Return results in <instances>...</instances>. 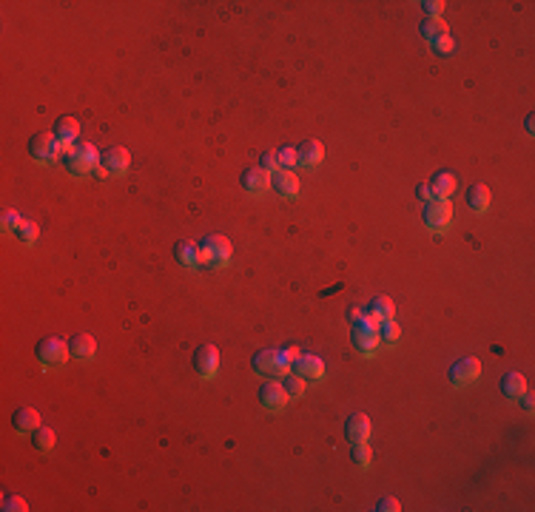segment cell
<instances>
[{"label":"cell","instance_id":"obj_9","mask_svg":"<svg viewBox=\"0 0 535 512\" xmlns=\"http://www.w3.org/2000/svg\"><path fill=\"white\" fill-rule=\"evenodd\" d=\"M290 373H296L305 382H322L325 379V361L314 353H299L290 364Z\"/></svg>","mask_w":535,"mask_h":512},{"label":"cell","instance_id":"obj_37","mask_svg":"<svg viewBox=\"0 0 535 512\" xmlns=\"http://www.w3.org/2000/svg\"><path fill=\"white\" fill-rule=\"evenodd\" d=\"M4 509H9V512H15V509H18V512H26L29 506H26L23 498H18V495H6V498H4Z\"/></svg>","mask_w":535,"mask_h":512},{"label":"cell","instance_id":"obj_19","mask_svg":"<svg viewBox=\"0 0 535 512\" xmlns=\"http://www.w3.org/2000/svg\"><path fill=\"white\" fill-rule=\"evenodd\" d=\"M242 188L248 191V194H254V196H259V194H265L268 188H271V174L265 171V168H248L245 174H242Z\"/></svg>","mask_w":535,"mask_h":512},{"label":"cell","instance_id":"obj_21","mask_svg":"<svg viewBox=\"0 0 535 512\" xmlns=\"http://www.w3.org/2000/svg\"><path fill=\"white\" fill-rule=\"evenodd\" d=\"M51 134H54V139H57L60 145H74V139H78V134H80V123L74 120V117H60V120L54 123Z\"/></svg>","mask_w":535,"mask_h":512},{"label":"cell","instance_id":"obj_1","mask_svg":"<svg viewBox=\"0 0 535 512\" xmlns=\"http://www.w3.org/2000/svg\"><path fill=\"white\" fill-rule=\"evenodd\" d=\"M197 248H199V265L208 270H219L231 262V242L222 234H208Z\"/></svg>","mask_w":535,"mask_h":512},{"label":"cell","instance_id":"obj_10","mask_svg":"<svg viewBox=\"0 0 535 512\" xmlns=\"http://www.w3.org/2000/svg\"><path fill=\"white\" fill-rule=\"evenodd\" d=\"M194 370L199 379H214L219 370V350L214 344H202L194 350Z\"/></svg>","mask_w":535,"mask_h":512},{"label":"cell","instance_id":"obj_34","mask_svg":"<svg viewBox=\"0 0 535 512\" xmlns=\"http://www.w3.org/2000/svg\"><path fill=\"white\" fill-rule=\"evenodd\" d=\"M350 458H353V464H359V467H370L373 453H370L367 442H364V444H350Z\"/></svg>","mask_w":535,"mask_h":512},{"label":"cell","instance_id":"obj_14","mask_svg":"<svg viewBox=\"0 0 535 512\" xmlns=\"http://www.w3.org/2000/svg\"><path fill=\"white\" fill-rule=\"evenodd\" d=\"M251 368H254L257 376H265V379H279L282 376L279 361H276V350H259V353H254Z\"/></svg>","mask_w":535,"mask_h":512},{"label":"cell","instance_id":"obj_30","mask_svg":"<svg viewBox=\"0 0 535 512\" xmlns=\"http://www.w3.org/2000/svg\"><path fill=\"white\" fill-rule=\"evenodd\" d=\"M276 166H279V171H293L296 168V149H290V145L279 149L276 151Z\"/></svg>","mask_w":535,"mask_h":512},{"label":"cell","instance_id":"obj_16","mask_svg":"<svg viewBox=\"0 0 535 512\" xmlns=\"http://www.w3.org/2000/svg\"><path fill=\"white\" fill-rule=\"evenodd\" d=\"M271 188L282 199H296L299 196V180L293 171H273L271 174Z\"/></svg>","mask_w":535,"mask_h":512},{"label":"cell","instance_id":"obj_36","mask_svg":"<svg viewBox=\"0 0 535 512\" xmlns=\"http://www.w3.org/2000/svg\"><path fill=\"white\" fill-rule=\"evenodd\" d=\"M259 168H265L268 174L279 171V166H276V151H262V157H259Z\"/></svg>","mask_w":535,"mask_h":512},{"label":"cell","instance_id":"obj_8","mask_svg":"<svg viewBox=\"0 0 535 512\" xmlns=\"http://www.w3.org/2000/svg\"><path fill=\"white\" fill-rule=\"evenodd\" d=\"M350 342H353V350L359 356H373L379 350V333H376V325H370L367 319L356 322L353 330H350Z\"/></svg>","mask_w":535,"mask_h":512},{"label":"cell","instance_id":"obj_12","mask_svg":"<svg viewBox=\"0 0 535 512\" xmlns=\"http://www.w3.org/2000/svg\"><path fill=\"white\" fill-rule=\"evenodd\" d=\"M68 350H71V358H74V361L86 364V361L94 358V353H97V342H94L92 333H78V336H71V339H68Z\"/></svg>","mask_w":535,"mask_h":512},{"label":"cell","instance_id":"obj_2","mask_svg":"<svg viewBox=\"0 0 535 512\" xmlns=\"http://www.w3.org/2000/svg\"><path fill=\"white\" fill-rule=\"evenodd\" d=\"M35 356H37V361L43 364L46 370H60L63 364L71 358V350H68V342H63L57 336H46V339L37 342Z\"/></svg>","mask_w":535,"mask_h":512},{"label":"cell","instance_id":"obj_23","mask_svg":"<svg viewBox=\"0 0 535 512\" xmlns=\"http://www.w3.org/2000/svg\"><path fill=\"white\" fill-rule=\"evenodd\" d=\"M465 199H467V205H470L476 213H487L493 196H490V188H487L484 182H476V185L467 188V196H465Z\"/></svg>","mask_w":535,"mask_h":512},{"label":"cell","instance_id":"obj_33","mask_svg":"<svg viewBox=\"0 0 535 512\" xmlns=\"http://www.w3.org/2000/svg\"><path fill=\"white\" fill-rule=\"evenodd\" d=\"M444 32H447V26L441 23V18H438V20L424 18V23H422V37H424V40H433V37H438V35H444Z\"/></svg>","mask_w":535,"mask_h":512},{"label":"cell","instance_id":"obj_27","mask_svg":"<svg viewBox=\"0 0 535 512\" xmlns=\"http://www.w3.org/2000/svg\"><path fill=\"white\" fill-rule=\"evenodd\" d=\"M427 43H430V49H433L438 57H450V54L455 51V40L450 37V32H444V35H438V37L427 40Z\"/></svg>","mask_w":535,"mask_h":512},{"label":"cell","instance_id":"obj_29","mask_svg":"<svg viewBox=\"0 0 535 512\" xmlns=\"http://www.w3.org/2000/svg\"><path fill=\"white\" fill-rule=\"evenodd\" d=\"M15 237H18L23 245H35V242H37V237H40V228H37V223H29V219H23Z\"/></svg>","mask_w":535,"mask_h":512},{"label":"cell","instance_id":"obj_4","mask_svg":"<svg viewBox=\"0 0 535 512\" xmlns=\"http://www.w3.org/2000/svg\"><path fill=\"white\" fill-rule=\"evenodd\" d=\"M29 157L40 166H54L60 160V142L54 139L51 131H40L29 139Z\"/></svg>","mask_w":535,"mask_h":512},{"label":"cell","instance_id":"obj_41","mask_svg":"<svg viewBox=\"0 0 535 512\" xmlns=\"http://www.w3.org/2000/svg\"><path fill=\"white\" fill-rule=\"evenodd\" d=\"M348 319L356 325V322H362V319H364V311H359V308H350V311H348Z\"/></svg>","mask_w":535,"mask_h":512},{"label":"cell","instance_id":"obj_39","mask_svg":"<svg viewBox=\"0 0 535 512\" xmlns=\"http://www.w3.org/2000/svg\"><path fill=\"white\" fill-rule=\"evenodd\" d=\"M416 196L427 205V202H433V191H430V185L427 182H422V185H416Z\"/></svg>","mask_w":535,"mask_h":512},{"label":"cell","instance_id":"obj_18","mask_svg":"<svg viewBox=\"0 0 535 512\" xmlns=\"http://www.w3.org/2000/svg\"><path fill=\"white\" fill-rule=\"evenodd\" d=\"M12 427H15L18 435H32L40 427V413L32 410V407H18L12 413Z\"/></svg>","mask_w":535,"mask_h":512},{"label":"cell","instance_id":"obj_5","mask_svg":"<svg viewBox=\"0 0 535 512\" xmlns=\"http://www.w3.org/2000/svg\"><path fill=\"white\" fill-rule=\"evenodd\" d=\"M422 219H424V225H427L436 237H441V234H447L450 225H453V205L444 202V199H433V202L424 205Z\"/></svg>","mask_w":535,"mask_h":512},{"label":"cell","instance_id":"obj_25","mask_svg":"<svg viewBox=\"0 0 535 512\" xmlns=\"http://www.w3.org/2000/svg\"><path fill=\"white\" fill-rule=\"evenodd\" d=\"M376 333H379V344H381V347H393V344H399V339H402V327H399L393 319L379 322V325H376Z\"/></svg>","mask_w":535,"mask_h":512},{"label":"cell","instance_id":"obj_24","mask_svg":"<svg viewBox=\"0 0 535 512\" xmlns=\"http://www.w3.org/2000/svg\"><path fill=\"white\" fill-rule=\"evenodd\" d=\"M527 390V379L518 373V370H510V373H504V379H501V393L510 399V401H518V396Z\"/></svg>","mask_w":535,"mask_h":512},{"label":"cell","instance_id":"obj_40","mask_svg":"<svg viewBox=\"0 0 535 512\" xmlns=\"http://www.w3.org/2000/svg\"><path fill=\"white\" fill-rule=\"evenodd\" d=\"M518 401H521L524 413H527V416H532V393H529V390H524V393L518 396Z\"/></svg>","mask_w":535,"mask_h":512},{"label":"cell","instance_id":"obj_7","mask_svg":"<svg viewBox=\"0 0 535 512\" xmlns=\"http://www.w3.org/2000/svg\"><path fill=\"white\" fill-rule=\"evenodd\" d=\"M481 376V361L476 356H467V358H458L453 368L447 370V379L453 387H470L473 382H479Z\"/></svg>","mask_w":535,"mask_h":512},{"label":"cell","instance_id":"obj_17","mask_svg":"<svg viewBox=\"0 0 535 512\" xmlns=\"http://www.w3.org/2000/svg\"><path fill=\"white\" fill-rule=\"evenodd\" d=\"M427 185H430V191H433V199H444V202H450V196H453L455 188H458L455 174H450V171H436Z\"/></svg>","mask_w":535,"mask_h":512},{"label":"cell","instance_id":"obj_11","mask_svg":"<svg viewBox=\"0 0 535 512\" xmlns=\"http://www.w3.org/2000/svg\"><path fill=\"white\" fill-rule=\"evenodd\" d=\"M259 404H262L268 413H279V410L288 404V393H285V387H282L279 382L268 379V382L259 387Z\"/></svg>","mask_w":535,"mask_h":512},{"label":"cell","instance_id":"obj_13","mask_svg":"<svg viewBox=\"0 0 535 512\" xmlns=\"http://www.w3.org/2000/svg\"><path fill=\"white\" fill-rule=\"evenodd\" d=\"M325 157V149L319 139H305L299 149H296V166L299 168H316Z\"/></svg>","mask_w":535,"mask_h":512},{"label":"cell","instance_id":"obj_35","mask_svg":"<svg viewBox=\"0 0 535 512\" xmlns=\"http://www.w3.org/2000/svg\"><path fill=\"white\" fill-rule=\"evenodd\" d=\"M422 12H424V18L438 20L441 12H444V4H441V0H424V4H422Z\"/></svg>","mask_w":535,"mask_h":512},{"label":"cell","instance_id":"obj_15","mask_svg":"<svg viewBox=\"0 0 535 512\" xmlns=\"http://www.w3.org/2000/svg\"><path fill=\"white\" fill-rule=\"evenodd\" d=\"M345 438H348L350 444H364L367 438H370V421H367L364 413L348 416V421H345Z\"/></svg>","mask_w":535,"mask_h":512},{"label":"cell","instance_id":"obj_26","mask_svg":"<svg viewBox=\"0 0 535 512\" xmlns=\"http://www.w3.org/2000/svg\"><path fill=\"white\" fill-rule=\"evenodd\" d=\"M32 447L37 450V453H49L51 447H54V430H49V427H37L35 432H32Z\"/></svg>","mask_w":535,"mask_h":512},{"label":"cell","instance_id":"obj_28","mask_svg":"<svg viewBox=\"0 0 535 512\" xmlns=\"http://www.w3.org/2000/svg\"><path fill=\"white\" fill-rule=\"evenodd\" d=\"M282 379H285L282 387H285L288 399H302V396H305V379H299L296 373H288V376H282Z\"/></svg>","mask_w":535,"mask_h":512},{"label":"cell","instance_id":"obj_6","mask_svg":"<svg viewBox=\"0 0 535 512\" xmlns=\"http://www.w3.org/2000/svg\"><path fill=\"white\" fill-rule=\"evenodd\" d=\"M131 166V154L123 149V145H111L100 154V166H97V177H123Z\"/></svg>","mask_w":535,"mask_h":512},{"label":"cell","instance_id":"obj_31","mask_svg":"<svg viewBox=\"0 0 535 512\" xmlns=\"http://www.w3.org/2000/svg\"><path fill=\"white\" fill-rule=\"evenodd\" d=\"M20 223H23V219H20V213H18L15 208H6V211H4V223H0V225H4V234L15 237L18 228H20Z\"/></svg>","mask_w":535,"mask_h":512},{"label":"cell","instance_id":"obj_38","mask_svg":"<svg viewBox=\"0 0 535 512\" xmlns=\"http://www.w3.org/2000/svg\"><path fill=\"white\" fill-rule=\"evenodd\" d=\"M376 509H379V512H399V501H396V498H379Z\"/></svg>","mask_w":535,"mask_h":512},{"label":"cell","instance_id":"obj_22","mask_svg":"<svg viewBox=\"0 0 535 512\" xmlns=\"http://www.w3.org/2000/svg\"><path fill=\"white\" fill-rule=\"evenodd\" d=\"M364 319L370 325H379V322H385V319H393V302L388 296H376L367 308H364Z\"/></svg>","mask_w":535,"mask_h":512},{"label":"cell","instance_id":"obj_20","mask_svg":"<svg viewBox=\"0 0 535 512\" xmlns=\"http://www.w3.org/2000/svg\"><path fill=\"white\" fill-rule=\"evenodd\" d=\"M174 259H177V265H183L185 270H199L202 265H199V248L194 245V242H188V239H180L177 245H174Z\"/></svg>","mask_w":535,"mask_h":512},{"label":"cell","instance_id":"obj_32","mask_svg":"<svg viewBox=\"0 0 535 512\" xmlns=\"http://www.w3.org/2000/svg\"><path fill=\"white\" fill-rule=\"evenodd\" d=\"M299 356V347H282V350H276V361H279V370H282V376H288L290 373V364H293V358Z\"/></svg>","mask_w":535,"mask_h":512},{"label":"cell","instance_id":"obj_3","mask_svg":"<svg viewBox=\"0 0 535 512\" xmlns=\"http://www.w3.org/2000/svg\"><path fill=\"white\" fill-rule=\"evenodd\" d=\"M100 166V151L94 149L92 142H78L74 145L71 157L66 160V168L71 177H86V174H94Z\"/></svg>","mask_w":535,"mask_h":512}]
</instances>
